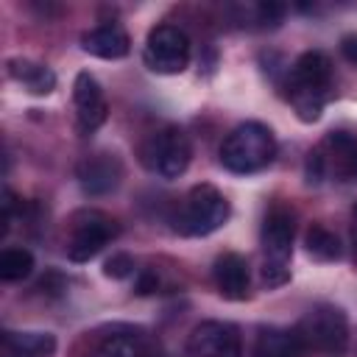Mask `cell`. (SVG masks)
<instances>
[{
  "mask_svg": "<svg viewBox=\"0 0 357 357\" xmlns=\"http://www.w3.org/2000/svg\"><path fill=\"white\" fill-rule=\"evenodd\" d=\"M332 61L321 50H307L296 59L287 75V98L301 123H315L329 100Z\"/></svg>",
  "mask_w": 357,
  "mask_h": 357,
  "instance_id": "6da1fadb",
  "label": "cell"
},
{
  "mask_svg": "<svg viewBox=\"0 0 357 357\" xmlns=\"http://www.w3.org/2000/svg\"><path fill=\"white\" fill-rule=\"evenodd\" d=\"M276 156V139L273 131L262 123H240L237 128H231L226 134V139L220 142V162L226 170L248 176L257 173L262 167H268Z\"/></svg>",
  "mask_w": 357,
  "mask_h": 357,
  "instance_id": "7a4b0ae2",
  "label": "cell"
},
{
  "mask_svg": "<svg viewBox=\"0 0 357 357\" xmlns=\"http://www.w3.org/2000/svg\"><path fill=\"white\" fill-rule=\"evenodd\" d=\"M229 212H231V206L218 187L195 184L184 195V201L173 218V229L184 237H206L229 220Z\"/></svg>",
  "mask_w": 357,
  "mask_h": 357,
  "instance_id": "3957f363",
  "label": "cell"
},
{
  "mask_svg": "<svg viewBox=\"0 0 357 357\" xmlns=\"http://www.w3.org/2000/svg\"><path fill=\"white\" fill-rule=\"evenodd\" d=\"M301 340L304 354H326V357H340L349 346V321L340 307L332 304H318L312 307L293 329Z\"/></svg>",
  "mask_w": 357,
  "mask_h": 357,
  "instance_id": "277c9868",
  "label": "cell"
},
{
  "mask_svg": "<svg viewBox=\"0 0 357 357\" xmlns=\"http://www.w3.org/2000/svg\"><path fill=\"white\" fill-rule=\"evenodd\" d=\"M335 176L337 181H357V137L346 131H332L307 156V178L321 181Z\"/></svg>",
  "mask_w": 357,
  "mask_h": 357,
  "instance_id": "5b68a950",
  "label": "cell"
},
{
  "mask_svg": "<svg viewBox=\"0 0 357 357\" xmlns=\"http://www.w3.org/2000/svg\"><path fill=\"white\" fill-rule=\"evenodd\" d=\"M192 159V145L184 128L165 126L162 131L151 134L142 145V162L148 170H153L162 178H178Z\"/></svg>",
  "mask_w": 357,
  "mask_h": 357,
  "instance_id": "8992f818",
  "label": "cell"
},
{
  "mask_svg": "<svg viewBox=\"0 0 357 357\" xmlns=\"http://www.w3.org/2000/svg\"><path fill=\"white\" fill-rule=\"evenodd\" d=\"M142 59L159 75H178L190 64V39L178 25H156L145 39Z\"/></svg>",
  "mask_w": 357,
  "mask_h": 357,
  "instance_id": "52a82bcc",
  "label": "cell"
},
{
  "mask_svg": "<svg viewBox=\"0 0 357 357\" xmlns=\"http://www.w3.org/2000/svg\"><path fill=\"white\" fill-rule=\"evenodd\" d=\"M120 231L117 220L100 209H84L73 218V234L67 243V257L73 262H89L92 257H98L103 251V245H109V240H114Z\"/></svg>",
  "mask_w": 357,
  "mask_h": 357,
  "instance_id": "ba28073f",
  "label": "cell"
},
{
  "mask_svg": "<svg viewBox=\"0 0 357 357\" xmlns=\"http://www.w3.org/2000/svg\"><path fill=\"white\" fill-rule=\"evenodd\" d=\"M190 357H243L240 329L226 321H201L187 337Z\"/></svg>",
  "mask_w": 357,
  "mask_h": 357,
  "instance_id": "9c48e42d",
  "label": "cell"
},
{
  "mask_svg": "<svg viewBox=\"0 0 357 357\" xmlns=\"http://www.w3.org/2000/svg\"><path fill=\"white\" fill-rule=\"evenodd\" d=\"M73 103H75V126L81 134H92L106 120V95L95 75L78 73L73 81Z\"/></svg>",
  "mask_w": 357,
  "mask_h": 357,
  "instance_id": "30bf717a",
  "label": "cell"
},
{
  "mask_svg": "<svg viewBox=\"0 0 357 357\" xmlns=\"http://www.w3.org/2000/svg\"><path fill=\"white\" fill-rule=\"evenodd\" d=\"M86 357H159V351H153V346L145 340L139 329L112 326L89 346Z\"/></svg>",
  "mask_w": 357,
  "mask_h": 357,
  "instance_id": "8fae6325",
  "label": "cell"
},
{
  "mask_svg": "<svg viewBox=\"0 0 357 357\" xmlns=\"http://www.w3.org/2000/svg\"><path fill=\"white\" fill-rule=\"evenodd\" d=\"M75 176L86 195H106L120 184L123 167L112 153H92L78 162Z\"/></svg>",
  "mask_w": 357,
  "mask_h": 357,
  "instance_id": "7c38bea8",
  "label": "cell"
},
{
  "mask_svg": "<svg viewBox=\"0 0 357 357\" xmlns=\"http://www.w3.org/2000/svg\"><path fill=\"white\" fill-rule=\"evenodd\" d=\"M262 248H265V262H279L287 265L293 254V215L282 206L271 209L262 226Z\"/></svg>",
  "mask_w": 357,
  "mask_h": 357,
  "instance_id": "4fadbf2b",
  "label": "cell"
},
{
  "mask_svg": "<svg viewBox=\"0 0 357 357\" xmlns=\"http://www.w3.org/2000/svg\"><path fill=\"white\" fill-rule=\"evenodd\" d=\"M212 279H215V287L220 290L223 298H231V301L245 298L248 296V262H245V257H240L234 251L220 254L215 259Z\"/></svg>",
  "mask_w": 357,
  "mask_h": 357,
  "instance_id": "5bb4252c",
  "label": "cell"
},
{
  "mask_svg": "<svg viewBox=\"0 0 357 357\" xmlns=\"http://www.w3.org/2000/svg\"><path fill=\"white\" fill-rule=\"evenodd\" d=\"M81 47L89 53V56H98V59H123L128 50H131V39L126 33L123 25L117 22H106V25H98L92 31H86L81 36Z\"/></svg>",
  "mask_w": 357,
  "mask_h": 357,
  "instance_id": "9a60e30c",
  "label": "cell"
},
{
  "mask_svg": "<svg viewBox=\"0 0 357 357\" xmlns=\"http://www.w3.org/2000/svg\"><path fill=\"white\" fill-rule=\"evenodd\" d=\"M56 337L50 332H3L0 357H50Z\"/></svg>",
  "mask_w": 357,
  "mask_h": 357,
  "instance_id": "2e32d148",
  "label": "cell"
},
{
  "mask_svg": "<svg viewBox=\"0 0 357 357\" xmlns=\"http://www.w3.org/2000/svg\"><path fill=\"white\" fill-rule=\"evenodd\" d=\"M251 357H304L301 340L293 329H259Z\"/></svg>",
  "mask_w": 357,
  "mask_h": 357,
  "instance_id": "e0dca14e",
  "label": "cell"
},
{
  "mask_svg": "<svg viewBox=\"0 0 357 357\" xmlns=\"http://www.w3.org/2000/svg\"><path fill=\"white\" fill-rule=\"evenodd\" d=\"M8 75L14 81H20L33 95H47L56 86L53 70L39 61H31V59H8Z\"/></svg>",
  "mask_w": 357,
  "mask_h": 357,
  "instance_id": "ac0fdd59",
  "label": "cell"
},
{
  "mask_svg": "<svg viewBox=\"0 0 357 357\" xmlns=\"http://www.w3.org/2000/svg\"><path fill=\"white\" fill-rule=\"evenodd\" d=\"M304 245H307V254L318 262H332L340 257V240L335 231H329L326 226L321 223H312L304 234Z\"/></svg>",
  "mask_w": 357,
  "mask_h": 357,
  "instance_id": "d6986e66",
  "label": "cell"
},
{
  "mask_svg": "<svg viewBox=\"0 0 357 357\" xmlns=\"http://www.w3.org/2000/svg\"><path fill=\"white\" fill-rule=\"evenodd\" d=\"M33 271V254L28 248H6L0 254V279L20 282Z\"/></svg>",
  "mask_w": 357,
  "mask_h": 357,
  "instance_id": "ffe728a7",
  "label": "cell"
},
{
  "mask_svg": "<svg viewBox=\"0 0 357 357\" xmlns=\"http://www.w3.org/2000/svg\"><path fill=\"white\" fill-rule=\"evenodd\" d=\"M103 273L109 276V279H126V276H131L134 273V259L128 257V254H112L109 259H106V265H103Z\"/></svg>",
  "mask_w": 357,
  "mask_h": 357,
  "instance_id": "44dd1931",
  "label": "cell"
},
{
  "mask_svg": "<svg viewBox=\"0 0 357 357\" xmlns=\"http://www.w3.org/2000/svg\"><path fill=\"white\" fill-rule=\"evenodd\" d=\"M290 279V268L287 265H279V262H265L262 265V284L265 287H279Z\"/></svg>",
  "mask_w": 357,
  "mask_h": 357,
  "instance_id": "7402d4cb",
  "label": "cell"
},
{
  "mask_svg": "<svg viewBox=\"0 0 357 357\" xmlns=\"http://www.w3.org/2000/svg\"><path fill=\"white\" fill-rule=\"evenodd\" d=\"M257 14H259V22L262 25H276L284 17V6H279V3H262V6H257Z\"/></svg>",
  "mask_w": 357,
  "mask_h": 357,
  "instance_id": "603a6c76",
  "label": "cell"
},
{
  "mask_svg": "<svg viewBox=\"0 0 357 357\" xmlns=\"http://www.w3.org/2000/svg\"><path fill=\"white\" fill-rule=\"evenodd\" d=\"M14 201H17V198H14V192H11L8 187H6V190H3V218H0V220H3V229H0V234H6V231H8V226H11V215H14Z\"/></svg>",
  "mask_w": 357,
  "mask_h": 357,
  "instance_id": "cb8c5ba5",
  "label": "cell"
},
{
  "mask_svg": "<svg viewBox=\"0 0 357 357\" xmlns=\"http://www.w3.org/2000/svg\"><path fill=\"white\" fill-rule=\"evenodd\" d=\"M340 53H343L351 64H357V33L343 36V42H340Z\"/></svg>",
  "mask_w": 357,
  "mask_h": 357,
  "instance_id": "d4e9b609",
  "label": "cell"
},
{
  "mask_svg": "<svg viewBox=\"0 0 357 357\" xmlns=\"http://www.w3.org/2000/svg\"><path fill=\"white\" fill-rule=\"evenodd\" d=\"M156 284H159V282H156V276H153V273H145V276L139 279L137 290H139V293H151V290H156Z\"/></svg>",
  "mask_w": 357,
  "mask_h": 357,
  "instance_id": "484cf974",
  "label": "cell"
},
{
  "mask_svg": "<svg viewBox=\"0 0 357 357\" xmlns=\"http://www.w3.org/2000/svg\"><path fill=\"white\" fill-rule=\"evenodd\" d=\"M351 251H354V259H357V229H354V234H351Z\"/></svg>",
  "mask_w": 357,
  "mask_h": 357,
  "instance_id": "4316f807",
  "label": "cell"
},
{
  "mask_svg": "<svg viewBox=\"0 0 357 357\" xmlns=\"http://www.w3.org/2000/svg\"><path fill=\"white\" fill-rule=\"evenodd\" d=\"M351 215H354V223H357V201H354V206H351Z\"/></svg>",
  "mask_w": 357,
  "mask_h": 357,
  "instance_id": "83f0119b",
  "label": "cell"
}]
</instances>
